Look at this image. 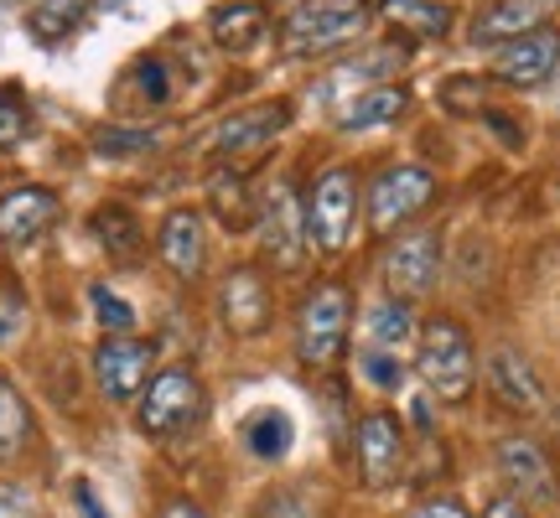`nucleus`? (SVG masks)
<instances>
[{"mask_svg":"<svg viewBox=\"0 0 560 518\" xmlns=\"http://www.w3.org/2000/svg\"><path fill=\"white\" fill-rule=\"evenodd\" d=\"M499 467H503V478H509V487H514L520 498L556 503V467H550V457H545L535 440H524V436L499 440Z\"/></svg>","mask_w":560,"mask_h":518,"instance_id":"nucleus-12","label":"nucleus"},{"mask_svg":"<svg viewBox=\"0 0 560 518\" xmlns=\"http://www.w3.org/2000/svg\"><path fill=\"white\" fill-rule=\"evenodd\" d=\"M94 374H100V389L115 404H130L140 395V384L151 374V342L140 338H104L94 348Z\"/></svg>","mask_w":560,"mask_h":518,"instance_id":"nucleus-9","label":"nucleus"},{"mask_svg":"<svg viewBox=\"0 0 560 518\" xmlns=\"http://www.w3.org/2000/svg\"><path fill=\"white\" fill-rule=\"evenodd\" d=\"M156 136H145V130H94V151L100 156H130V151H151Z\"/></svg>","mask_w":560,"mask_h":518,"instance_id":"nucleus-28","label":"nucleus"},{"mask_svg":"<svg viewBox=\"0 0 560 518\" xmlns=\"http://www.w3.org/2000/svg\"><path fill=\"white\" fill-rule=\"evenodd\" d=\"M213 202H219L223 223H244V219H249V208H244V181L219 177V181H213Z\"/></svg>","mask_w":560,"mask_h":518,"instance_id":"nucleus-31","label":"nucleus"},{"mask_svg":"<svg viewBox=\"0 0 560 518\" xmlns=\"http://www.w3.org/2000/svg\"><path fill=\"white\" fill-rule=\"evenodd\" d=\"M410 518H467V514H462L457 498H431V503H420Z\"/></svg>","mask_w":560,"mask_h":518,"instance_id":"nucleus-35","label":"nucleus"},{"mask_svg":"<svg viewBox=\"0 0 560 518\" xmlns=\"http://www.w3.org/2000/svg\"><path fill=\"white\" fill-rule=\"evenodd\" d=\"M219 311H223V327L240 332V338L265 332V321H270V291H265V280L255 270H229V280H223V291H219Z\"/></svg>","mask_w":560,"mask_h":518,"instance_id":"nucleus-15","label":"nucleus"},{"mask_svg":"<svg viewBox=\"0 0 560 518\" xmlns=\"http://www.w3.org/2000/svg\"><path fill=\"white\" fill-rule=\"evenodd\" d=\"M73 503H79V514L83 518H109V514H104V503L100 498H94V487H89V482H73Z\"/></svg>","mask_w":560,"mask_h":518,"instance_id":"nucleus-36","label":"nucleus"},{"mask_svg":"<svg viewBox=\"0 0 560 518\" xmlns=\"http://www.w3.org/2000/svg\"><path fill=\"white\" fill-rule=\"evenodd\" d=\"M291 440H296V425H291V415L276 410V404H270V410H255V415L244 420V446L260 461H280L291 451Z\"/></svg>","mask_w":560,"mask_h":518,"instance_id":"nucleus-20","label":"nucleus"},{"mask_svg":"<svg viewBox=\"0 0 560 518\" xmlns=\"http://www.w3.org/2000/svg\"><path fill=\"white\" fill-rule=\"evenodd\" d=\"M26 440H32V415H26V399L16 395V384L0 379V457H16Z\"/></svg>","mask_w":560,"mask_h":518,"instance_id":"nucleus-26","label":"nucleus"},{"mask_svg":"<svg viewBox=\"0 0 560 518\" xmlns=\"http://www.w3.org/2000/svg\"><path fill=\"white\" fill-rule=\"evenodd\" d=\"M353 446H359V472L369 487H389V482L400 478L405 436H400V420L395 415H363Z\"/></svg>","mask_w":560,"mask_h":518,"instance_id":"nucleus-10","label":"nucleus"},{"mask_svg":"<svg viewBox=\"0 0 560 518\" xmlns=\"http://www.w3.org/2000/svg\"><path fill=\"white\" fill-rule=\"evenodd\" d=\"M363 26H369V5L363 0H301L296 11L285 16V52H296V58H317V52H332L342 42L363 37Z\"/></svg>","mask_w":560,"mask_h":518,"instance_id":"nucleus-2","label":"nucleus"},{"mask_svg":"<svg viewBox=\"0 0 560 518\" xmlns=\"http://www.w3.org/2000/svg\"><path fill=\"white\" fill-rule=\"evenodd\" d=\"M285 125H291V104H255V109L229 115V120L219 125L213 151H219V156H249V151L270 145V140L285 130Z\"/></svg>","mask_w":560,"mask_h":518,"instance_id":"nucleus-13","label":"nucleus"},{"mask_svg":"<svg viewBox=\"0 0 560 518\" xmlns=\"http://www.w3.org/2000/svg\"><path fill=\"white\" fill-rule=\"evenodd\" d=\"M416 368L425 389L446 404H462L472 395V374H478V358H472V342L462 332L452 317H431L420 327V353H416Z\"/></svg>","mask_w":560,"mask_h":518,"instance_id":"nucleus-1","label":"nucleus"},{"mask_svg":"<svg viewBox=\"0 0 560 518\" xmlns=\"http://www.w3.org/2000/svg\"><path fill=\"white\" fill-rule=\"evenodd\" d=\"M0 518H32V508H26V498H21V493L0 487Z\"/></svg>","mask_w":560,"mask_h":518,"instance_id":"nucleus-37","label":"nucleus"},{"mask_svg":"<svg viewBox=\"0 0 560 518\" xmlns=\"http://www.w3.org/2000/svg\"><path fill=\"white\" fill-rule=\"evenodd\" d=\"M359 181L348 166H332V172H322L312 181V192H306V208H301V219H306V244H317L322 255H338L348 234H353V208H359Z\"/></svg>","mask_w":560,"mask_h":518,"instance_id":"nucleus-4","label":"nucleus"},{"mask_svg":"<svg viewBox=\"0 0 560 518\" xmlns=\"http://www.w3.org/2000/svg\"><path fill=\"white\" fill-rule=\"evenodd\" d=\"M21 321H26V301H21L16 291H11V285L0 280V342H5V338H16V332H21Z\"/></svg>","mask_w":560,"mask_h":518,"instance_id":"nucleus-32","label":"nucleus"},{"mask_svg":"<svg viewBox=\"0 0 560 518\" xmlns=\"http://www.w3.org/2000/svg\"><path fill=\"white\" fill-rule=\"evenodd\" d=\"M431 198H436V177L425 166H389V172H380L374 187H369V223H374V234H389L405 219L425 213Z\"/></svg>","mask_w":560,"mask_h":518,"instance_id":"nucleus-6","label":"nucleus"},{"mask_svg":"<svg viewBox=\"0 0 560 518\" xmlns=\"http://www.w3.org/2000/svg\"><path fill=\"white\" fill-rule=\"evenodd\" d=\"M560 0H493L482 5L478 21H472V42H514L540 32L545 16L556 11Z\"/></svg>","mask_w":560,"mask_h":518,"instance_id":"nucleus-17","label":"nucleus"},{"mask_svg":"<svg viewBox=\"0 0 560 518\" xmlns=\"http://www.w3.org/2000/svg\"><path fill=\"white\" fill-rule=\"evenodd\" d=\"M208 26H213V42H219V47H229V52H249V47L270 32V16H265V5L234 0V5H219Z\"/></svg>","mask_w":560,"mask_h":518,"instance_id":"nucleus-19","label":"nucleus"},{"mask_svg":"<svg viewBox=\"0 0 560 518\" xmlns=\"http://www.w3.org/2000/svg\"><path fill=\"white\" fill-rule=\"evenodd\" d=\"M560 62V37L556 32H529V37H514L499 47V58H493V79L503 83H520V89H535L556 73Z\"/></svg>","mask_w":560,"mask_h":518,"instance_id":"nucleus-11","label":"nucleus"},{"mask_svg":"<svg viewBox=\"0 0 560 518\" xmlns=\"http://www.w3.org/2000/svg\"><path fill=\"white\" fill-rule=\"evenodd\" d=\"M58 219V198L47 187H16L0 198V244H32Z\"/></svg>","mask_w":560,"mask_h":518,"instance_id":"nucleus-16","label":"nucleus"},{"mask_svg":"<svg viewBox=\"0 0 560 518\" xmlns=\"http://www.w3.org/2000/svg\"><path fill=\"white\" fill-rule=\"evenodd\" d=\"M348 321H353V301L342 285H317L312 296L301 301L296 317V353L306 368H327L338 363L342 342H348Z\"/></svg>","mask_w":560,"mask_h":518,"instance_id":"nucleus-3","label":"nucleus"},{"mask_svg":"<svg viewBox=\"0 0 560 518\" xmlns=\"http://www.w3.org/2000/svg\"><path fill=\"white\" fill-rule=\"evenodd\" d=\"M482 518H529V514H524L514 498H499V503H488V508H482Z\"/></svg>","mask_w":560,"mask_h":518,"instance_id":"nucleus-38","label":"nucleus"},{"mask_svg":"<svg viewBox=\"0 0 560 518\" xmlns=\"http://www.w3.org/2000/svg\"><path fill=\"white\" fill-rule=\"evenodd\" d=\"M260 244L280 270H296L301 255H306V219H301V202L285 181L270 187V198L260 208Z\"/></svg>","mask_w":560,"mask_h":518,"instance_id":"nucleus-7","label":"nucleus"},{"mask_svg":"<svg viewBox=\"0 0 560 518\" xmlns=\"http://www.w3.org/2000/svg\"><path fill=\"white\" fill-rule=\"evenodd\" d=\"M156 249H161V259H166V270H172V275H182V280L202 275V259H208L202 219L192 213V208L166 213V223H161V234H156Z\"/></svg>","mask_w":560,"mask_h":518,"instance_id":"nucleus-18","label":"nucleus"},{"mask_svg":"<svg viewBox=\"0 0 560 518\" xmlns=\"http://www.w3.org/2000/svg\"><path fill=\"white\" fill-rule=\"evenodd\" d=\"M384 21H395L400 32H416V37H446L452 26V11L436 5V0H380Z\"/></svg>","mask_w":560,"mask_h":518,"instance_id":"nucleus-22","label":"nucleus"},{"mask_svg":"<svg viewBox=\"0 0 560 518\" xmlns=\"http://www.w3.org/2000/svg\"><path fill=\"white\" fill-rule=\"evenodd\" d=\"M202 415V384L187 368H166L140 395V431L145 436H182Z\"/></svg>","mask_w":560,"mask_h":518,"instance_id":"nucleus-5","label":"nucleus"},{"mask_svg":"<svg viewBox=\"0 0 560 518\" xmlns=\"http://www.w3.org/2000/svg\"><path fill=\"white\" fill-rule=\"evenodd\" d=\"M94 234L115 259H136L140 255V223L125 208H100L94 213Z\"/></svg>","mask_w":560,"mask_h":518,"instance_id":"nucleus-25","label":"nucleus"},{"mask_svg":"<svg viewBox=\"0 0 560 518\" xmlns=\"http://www.w3.org/2000/svg\"><path fill=\"white\" fill-rule=\"evenodd\" d=\"M488 384H493V399H499L503 410H514V415H540L545 410L540 374H535L514 348H499V353L488 358Z\"/></svg>","mask_w":560,"mask_h":518,"instance_id":"nucleus-14","label":"nucleus"},{"mask_svg":"<svg viewBox=\"0 0 560 518\" xmlns=\"http://www.w3.org/2000/svg\"><path fill=\"white\" fill-rule=\"evenodd\" d=\"M89 301H94V311H100V327L109 332V338H125L130 327H136V306L130 301H120L109 285H89Z\"/></svg>","mask_w":560,"mask_h":518,"instance_id":"nucleus-27","label":"nucleus"},{"mask_svg":"<svg viewBox=\"0 0 560 518\" xmlns=\"http://www.w3.org/2000/svg\"><path fill=\"white\" fill-rule=\"evenodd\" d=\"M436 270H441V244L436 234H405V239L389 244L384 255V280L389 291L400 301H416L436 285Z\"/></svg>","mask_w":560,"mask_h":518,"instance_id":"nucleus-8","label":"nucleus"},{"mask_svg":"<svg viewBox=\"0 0 560 518\" xmlns=\"http://www.w3.org/2000/svg\"><path fill=\"white\" fill-rule=\"evenodd\" d=\"M140 89H145V99H166V89H172V83H166V68H161V62H140Z\"/></svg>","mask_w":560,"mask_h":518,"instance_id":"nucleus-34","label":"nucleus"},{"mask_svg":"<svg viewBox=\"0 0 560 518\" xmlns=\"http://www.w3.org/2000/svg\"><path fill=\"white\" fill-rule=\"evenodd\" d=\"M359 368H363V379L380 384V389H400V384H405V368L389 358V353H363Z\"/></svg>","mask_w":560,"mask_h":518,"instance_id":"nucleus-30","label":"nucleus"},{"mask_svg":"<svg viewBox=\"0 0 560 518\" xmlns=\"http://www.w3.org/2000/svg\"><path fill=\"white\" fill-rule=\"evenodd\" d=\"M255 518H312V503H306V493H296V487H280V493H270V498L255 508Z\"/></svg>","mask_w":560,"mask_h":518,"instance_id":"nucleus-29","label":"nucleus"},{"mask_svg":"<svg viewBox=\"0 0 560 518\" xmlns=\"http://www.w3.org/2000/svg\"><path fill=\"white\" fill-rule=\"evenodd\" d=\"M21 130H26V109H21V99L16 94H0V145L21 140Z\"/></svg>","mask_w":560,"mask_h":518,"instance_id":"nucleus-33","label":"nucleus"},{"mask_svg":"<svg viewBox=\"0 0 560 518\" xmlns=\"http://www.w3.org/2000/svg\"><path fill=\"white\" fill-rule=\"evenodd\" d=\"M405 89H369V94H359L353 104H342L338 125L342 130H374V125H389L405 115Z\"/></svg>","mask_w":560,"mask_h":518,"instance_id":"nucleus-21","label":"nucleus"},{"mask_svg":"<svg viewBox=\"0 0 560 518\" xmlns=\"http://www.w3.org/2000/svg\"><path fill=\"white\" fill-rule=\"evenodd\" d=\"M416 332V321H410V301L389 296V301H374L369 306V338L380 342V348H405Z\"/></svg>","mask_w":560,"mask_h":518,"instance_id":"nucleus-23","label":"nucleus"},{"mask_svg":"<svg viewBox=\"0 0 560 518\" xmlns=\"http://www.w3.org/2000/svg\"><path fill=\"white\" fill-rule=\"evenodd\" d=\"M161 518H208V514H202L192 498H177V503H166V514Z\"/></svg>","mask_w":560,"mask_h":518,"instance_id":"nucleus-39","label":"nucleus"},{"mask_svg":"<svg viewBox=\"0 0 560 518\" xmlns=\"http://www.w3.org/2000/svg\"><path fill=\"white\" fill-rule=\"evenodd\" d=\"M89 5H94V0H42L37 11L26 16V26L37 32V42H58L89 16Z\"/></svg>","mask_w":560,"mask_h":518,"instance_id":"nucleus-24","label":"nucleus"}]
</instances>
